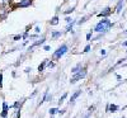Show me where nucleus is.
<instances>
[{
	"label": "nucleus",
	"instance_id": "f257e3e1",
	"mask_svg": "<svg viewBox=\"0 0 127 118\" xmlns=\"http://www.w3.org/2000/svg\"><path fill=\"white\" fill-rule=\"evenodd\" d=\"M112 27H113V23L111 22L108 18H102V20H99V22L94 26L93 32H95V33H104L105 34Z\"/></svg>",
	"mask_w": 127,
	"mask_h": 118
},
{
	"label": "nucleus",
	"instance_id": "f03ea898",
	"mask_svg": "<svg viewBox=\"0 0 127 118\" xmlns=\"http://www.w3.org/2000/svg\"><path fill=\"white\" fill-rule=\"evenodd\" d=\"M69 50H70V47H69L67 43L60 45V46L56 48V51H54V53H52V60H54V61L61 60V57H64V56H65L66 53L69 52Z\"/></svg>",
	"mask_w": 127,
	"mask_h": 118
},
{
	"label": "nucleus",
	"instance_id": "7ed1b4c3",
	"mask_svg": "<svg viewBox=\"0 0 127 118\" xmlns=\"http://www.w3.org/2000/svg\"><path fill=\"white\" fill-rule=\"evenodd\" d=\"M87 75H88L87 67H83L79 72L72 74V78L70 79V84H75L76 81H79V80H81V79H84V78H87Z\"/></svg>",
	"mask_w": 127,
	"mask_h": 118
},
{
	"label": "nucleus",
	"instance_id": "20e7f679",
	"mask_svg": "<svg viewBox=\"0 0 127 118\" xmlns=\"http://www.w3.org/2000/svg\"><path fill=\"white\" fill-rule=\"evenodd\" d=\"M46 41H47V38H46V36L45 34H42L37 41H34V42H32V45L28 47V52H33V50L36 48V47H41V46H43V45H46Z\"/></svg>",
	"mask_w": 127,
	"mask_h": 118
},
{
	"label": "nucleus",
	"instance_id": "39448f33",
	"mask_svg": "<svg viewBox=\"0 0 127 118\" xmlns=\"http://www.w3.org/2000/svg\"><path fill=\"white\" fill-rule=\"evenodd\" d=\"M33 1H34V0H19L18 3H15L13 5V9H17V8L26 9V8H29V6L33 5Z\"/></svg>",
	"mask_w": 127,
	"mask_h": 118
},
{
	"label": "nucleus",
	"instance_id": "423d86ee",
	"mask_svg": "<svg viewBox=\"0 0 127 118\" xmlns=\"http://www.w3.org/2000/svg\"><path fill=\"white\" fill-rule=\"evenodd\" d=\"M112 8L111 6H105L104 9H102V12H99L98 14H97V17L98 18H108L111 14H112Z\"/></svg>",
	"mask_w": 127,
	"mask_h": 118
},
{
	"label": "nucleus",
	"instance_id": "0eeeda50",
	"mask_svg": "<svg viewBox=\"0 0 127 118\" xmlns=\"http://www.w3.org/2000/svg\"><path fill=\"white\" fill-rule=\"evenodd\" d=\"M64 34H65V30H51L50 32V37H51L52 41H57Z\"/></svg>",
	"mask_w": 127,
	"mask_h": 118
},
{
	"label": "nucleus",
	"instance_id": "6e6552de",
	"mask_svg": "<svg viewBox=\"0 0 127 118\" xmlns=\"http://www.w3.org/2000/svg\"><path fill=\"white\" fill-rule=\"evenodd\" d=\"M48 24L51 26V27H56V26H59L60 24V17L56 14V15H54L50 20H48Z\"/></svg>",
	"mask_w": 127,
	"mask_h": 118
},
{
	"label": "nucleus",
	"instance_id": "1a4fd4ad",
	"mask_svg": "<svg viewBox=\"0 0 127 118\" xmlns=\"http://www.w3.org/2000/svg\"><path fill=\"white\" fill-rule=\"evenodd\" d=\"M118 109L120 107L116 104H107V107H105V112H111V113H116Z\"/></svg>",
	"mask_w": 127,
	"mask_h": 118
},
{
	"label": "nucleus",
	"instance_id": "9d476101",
	"mask_svg": "<svg viewBox=\"0 0 127 118\" xmlns=\"http://www.w3.org/2000/svg\"><path fill=\"white\" fill-rule=\"evenodd\" d=\"M80 95H81V90H76L75 93H74V94L71 95V98H70V104L72 105L74 103H75V100H76V99L79 98Z\"/></svg>",
	"mask_w": 127,
	"mask_h": 118
},
{
	"label": "nucleus",
	"instance_id": "9b49d317",
	"mask_svg": "<svg viewBox=\"0 0 127 118\" xmlns=\"http://www.w3.org/2000/svg\"><path fill=\"white\" fill-rule=\"evenodd\" d=\"M123 5H125V0H118L117 5H116V13L120 14L122 12V9H123Z\"/></svg>",
	"mask_w": 127,
	"mask_h": 118
},
{
	"label": "nucleus",
	"instance_id": "f8f14e48",
	"mask_svg": "<svg viewBox=\"0 0 127 118\" xmlns=\"http://www.w3.org/2000/svg\"><path fill=\"white\" fill-rule=\"evenodd\" d=\"M47 61H48V59H45L43 61H42L41 63H39V65H38V72H43V70L47 67Z\"/></svg>",
	"mask_w": 127,
	"mask_h": 118
},
{
	"label": "nucleus",
	"instance_id": "ddd939ff",
	"mask_svg": "<svg viewBox=\"0 0 127 118\" xmlns=\"http://www.w3.org/2000/svg\"><path fill=\"white\" fill-rule=\"evenodd\" d=\"M83 67H84V66H83V63H81V62L76 63L75 66H72V67H71V74H76V72H79Z\"/></svg>",
	"mask_w": 127,
	"mask_h": 118
},
{
	"label": "nucleus",
	"instance_id": "4468645a",
	"mask_svg": "<svg viewBox=\"0 0 127 118\" xmlns=\"http://www.w3.org/2000/svg\"><path fill=\"white\" fill-rule=\"evenodd\" d=\"M74 12H75V5H74V6H69L66 10H64L62 14H64V15H70V14L74 13Z\"/></svg>",
	"mask_w": 127,
	"mask_h": 118
},
{
	"label": "nucleus",
	"instance_id": "2eb2a0df",
	"mask_svg": "<svg viewBox=\"0 0 127 118\" xmlns=\"http://www.w3.org/2000/svg\"><path fill=\"white\" fill-rule=\"evenodd\" d=\"M88 19H89V15H84V17H81L80 19H78L76 24H78V26H81V24H84V23H85Z\"/></svg>",
	"mask_w": 127,
	"mask_h": 118
},
{
	"label": "nucleus",
	"instance_id": "dca6fc26",
	"mask_svg": "<svg viewBox=\"0 0 127 118\" xmlns=\"http://www.w3.org/2000/svg\"><path fill=\"white\" fill-rule=\"evenodd\" d=\"M39 37H41V34H37V33H32V34H29L28 39H29L31 42H34V41H37Z\"/></svg>",
	"mask_w": 127,
	"mask_h": 118
},
{
	"label": "nucleus",
	"instance_id": "f3484780",
	"mask_svg": "<svg viewBox=\"0 0 127 118\" xmlns=\"http://www.w3.org/2000/svg\"><path fill=\"white\" fill-rule=\"evenodd\" d=\"M47 95H48V89L43 93V96H42V99L39 100V103H38V105H41V104H43L45 102H46V99H47Z\"/></svg>",
	"mask_w": 127,
	"mask_h": 118
},
{
	"label": "nucleus",
	"instance_id": "a211bd4d",
	"mask_svg": "<svg viewBox=\"0 0 127 118\" xmlns=\"http://www.w3.org/2000/svg\"><path fill=\"white\" fill-rule=\"evenodd\" d=\"M28 37H29V30H28V28H27L23 33H22V39L26 41V39H28Z\"/></svg>",
	"mask_w": 127,
	"mask_h": 118
},
{
	"label": "nucleus",
	"instance_id": "6ab92c4d",
	"mask_svg": "<svg viewBox=\"0 0 127 118\" xmlns=\"http://www.w3.org/2000/svg\"><path fill=\"white\" fill-rule=\"evenodd\" d=\"M48 113H50V116H55L56 113H59V108L57 107H55V108H50Z\"/></svg>",
	"mask_w": 127,
	"mask_h": 118
},
{
	"label": "nucleus",
	"instance_id": "aec40b11",
	"mask_svg": "<svg viewBox=\"0 0 127 118\" xmlns=\"http://www.w3.org/2000/svg\"><path fill=\"white\" fill-rule=\"evenodd\" d=\"M52 67H55V62H54V60H48L47 61V69H52Z\"/></svg>",
	"mask_w": 127,
	"mask_h": 118
},
{
	"label": "nucleus",
	"instance_id": "412c9836",
	"mask_svg": "<svg viewBox=\"0 0 127 118\" xmlns=\"http://www.w3.org/2000/svg\"><path fill=\"white\" fill-rule=\"evenodd\" d=\"M66 98H67V93H64V95L59 99V104H62V103H64V100H65Z\"/></svg>",
	"mask_w": 127,
	"mask_h": 118
},
{
	"label": "nucleus",
	"instance_id": "4be33fe9",
	"mask_svg": "<svg viewBox=\"0 0 127 118\" xmlns=\"http://www.w3.org/2000/svg\"><path fill=\"white\" fill-rule=\"evenodd\" d=\"M41 32H42V28H41L38 24H36V27H34V33H37V34H41Z\"/></svg>",
	"mask_w": 127,
	"mask_h": 118
},
{
	"label": "nucleus",
	"instance_id": "5701e85b",
	"mask_svg": "<svg viewBox=\"0 0 127 118\" xmlns=\"http://www.w3.org/2000/svg\"><path fill=\"white\" fill-rule=\"evenodd\" d=\"M9 109H10V108H9L8 103H6V102H3V111H4V112H9Z\"/></svg>",
	"mask_w": 127,
	"mask_h": 118
},
{
	"label": "nucleus",
	"instance_id": "b1692460",
	"mask_svg": "<svg viewBox=\"0 0 127 118\" xmlns=\"http://www.w3.org/2000/svg\"><path fill=\"white\" fill-rule=\"evenodd\" d=\"M92 38H93V30L88 32V33H87V36H85V39H87V41H90Z\"/></svg>",
	"mask_w": 127,
	"mask_h": 118
},
{
	"label": "nucleus",
	"instance_id": "393cba45",
	"mask_svg": "<svg viewBox=\"0 0 127 118\" xmlns=\"http://www.w3.org/2000/svg\"><path fill=\"white\" fill-rule=\"evenodd\" d=\"M71 22H72L71 15H65V23H66V24H69V23H71Z\"/></svg>",
	"mask_w": 127,
	"mask_h": 118
},
{
	"label": "nucleus",
	"instance_id": "a878e982",
	"mask_svg": "<svg viewBox=\"0 0 127 118\" xmlns=\"http://www.w3.org/2000/svg\"><path fill=\"white\" fill-rule=\"evenodd\" d=\"M90 50H92V46L90 45H87L85 47H84V50H83V53H88Z\"/></svg>",
	"mask_w": 127,
	"mask_h": 118
},
{
	"label": "nucleus",
	"instance_id": "bb28decb",
	"mask_svg": "<svg viewBox=\"0 0 127 118\" xmlns=\"http://www.w3.org/2000/svg\"><path fill=\"white\" fill-rule=\"evenodd\" d=\"M22 39V34H15V36H13V41L15 42V41H20Z\"/></svg>",
	"mask_w": 127,
	"mask_h": 118
},
{
	"label": "nucleus",
	"instance_id": "cd10ccee",
	"mask_svg": "<svg viewBox=\"0 0 127 118\" xmlns=\"http://www.w3.org/2000/svg\"><path fill=\"white\" fill-rule=\"evenodd\" d=\"M103 36H104V33H98V36H97V37H94V38H92V39H93V41H98V39L103 38Z\"/></svg>",
	"mask_w": 127,
	"mask_h": 118
},
{
	"label": "nucleus",
	"instance_id": "c85d7f7f",
	"mask_svg": "<svg viewBox=\"0 0 127 118\" xmlns=\"http://www.w3.org/2000/svg\"><path fill=\"white\" fill-rule=\"evenodd\" d=\"M42 50L46 51V52H48V51L51 50V46H50V45H43V46H42Z\"/></svg>",
	"mask_w": 127,
	"mask_h": 118
},
{
	"label": "nucleus",
	"instance_id": "c756f323",
	"mask_svg": "<svg viewBox=\"0 0 127 118\" xmlns=\"http://www.w3.org/2000/svg\"><path fill=\"white\" fill-rule=\"evenodd\" d=\"M3 88V72L0 71V89Z\"/></svg>",
	"mask_w": 127,
	"mask_h": 118
},
{
	"label": "nucleus",
	"instance_id": "7c9ffc66",
	"mask_svg": "<svg viewBox=\"0 0 127 118\" xmlns=\"http://www.w3.org/2000/svg\"><path fill=\"white\" fill-rule=\"evenodd\" d=\"M99 53H100L102 56H105V55H107V51H105V50H100V51H99Z\"/></svg>",
	"mask_w": 127,
	"mask_h": 118
},
{
	"label": "nucleus",
	"instance_id": "2f4dec72",
	"mask_svg": "<svg viewBox=\"0 0 127 118\" xmlns=\"http://www.w3.org/2000/svg\"><path fill=\"white\" fill-rule=\"evenodd\" d=\"M88 111H89L90 113H93V112L95 111V107H94V105H92V107H89V109H88Z\"/></svg>",
	"mask_w": 127,
	"mask_h": 118
},
{
	"label": "nucleus",
	"instance_id": "473e14b6",
	"mask_svg": "<svg viewBox=\"0 0 127 118\" xmlns=\"http://www.w3.org/2000/svg\"><path fill=\"white\" fill-rule=\"evenodd\" d=\"M52 98H54V96L48 94V95H47V99H46V102H51V100H52Z\"/></svg>",
	"mask_w": 127,
	"mask_h": 118
},
{
	"label": "nucleus",
	"instance_id": "72a5a7b5",
	"mask_svg": "<svg viewBox=\"0 0 127 118\" xmlns=\"http://www.w3.org/2000/svg\"><path fill=\"white\" fill-rule=\"evenodd\" d=\"M31 71H32V67H27V69L24 70V72H26V74H29Z\"/></svg>",
	"mask_w": 127,
	"mask_h": 118
},
{
	"label": "nucleus",
	"instance_id": "f704fd0d",
	"mask_svg": "<svg viewBox=\"0 0 127 118\" xmlns=\"http://www.w3.org/2000/svg\"><path fill=\"white\" fill-rule=\"evenodd\" d=\"M123 61H126V59H121V60H118V61H117V65H121Z\"/></svg>",
	"mask_w": 127,
	"mask_h": 118
},
{
	"label": "nucleus",
	"instance_id": "c9c22d12",
	"mask_svg": "<svg viewBox=\"0 0 127 118\" xmlns=\"http://www.w3.org/2000/svg\"><path fill=\"white\" fill-rule=\"evenodd\" d=\"M65 112H66L65 109H62V111H61V109H59V114H65Z\"/></svg>",
	"mask_w": 127,
	"mask_h": 118
},
{
	"label": "nucleus",
	"instance_id": "e433bc0d",
	"mask_svg": "<svg viewBox=\"0 0 127 118\" xmlns=\"http://www.w3.org/2000/svg\"><path fill=\"white\" fill-rule=\"evenodd\" d=\"M34 95H37V90H34L33 93H32V95H31V98H33V96H34Z\"/></svg>",
	"mask_w": 127,
	"mask_h": 118
},
{
	"label": "nucleus",
	"instance_id": "4c0bfd02",
	"mask_svg": "<svg viewBox=\"0 0 127 118\" xmlns=\"http://www.w3.org/2000/svg\"><path fill=\"white\" fill-rule=\"evenodd\" d=\"M122 46H123V47H127V41H125V42H122Z\"/></svg>",
	"mask_w": 127,
	"mask_h": 118
},
{
	"label": "nucleus",
	"instance_id": "58836bf2",
	"mask_svg": "<svg viewBox=\"0 0 127 118\" xmlns=\"http://www.w3.org/2000/svg\"><path fill=\"white\" fill-rule=\"evenodd\" d=\"M123 33H125V34H127V29H126V30H125V32H123Z\"/></svg>",
	"mask_w": 127,
	"mask_h": 118
},
{
	"label": "nucleus",
	"instance_id": "ea45409f",
	"mask_svg": "<svg viewBox=\"0 0 127 118\" xmlns=\"http://www.w3.org/2000/svg\"><path fill=\"white\" fill-rule=\"evenodd\" d=\"M64 1H70V0H64Z\"/></svg>",
	"mask_w": 127,
	"mask_h": 118
},
{
	"label": "nucleus",
	"instance_id": "a19ab883",
	"mask_svg": "<svg viewBox=\"0 0 127 118\" xmlns=\"http://www.w3.org/2000/svg\"><path fill=\"white\" fill-rule=\"evenodd\" d=\"M126 53H127V50H126Z\"/></svg>",
	"mask_w": 127,
	"mask_h": 118
},
{
	"label": "nucleus",
	"instance_id": "79ce46f5",
	"mask_svg": "<svg viewBox=\"0 0 127 118\" xmlns=\"http://www.w3.org/2000/svg\"><path fill=\"white\" fill-rule=\"evenodd\" d=\"M4 118H8V117H4Z\"/></svg>",
	"mask_w": 127,
	"mask_h": 118
}]
</instances>
